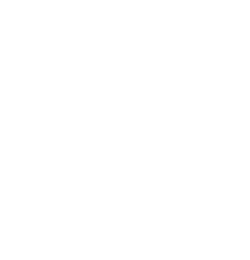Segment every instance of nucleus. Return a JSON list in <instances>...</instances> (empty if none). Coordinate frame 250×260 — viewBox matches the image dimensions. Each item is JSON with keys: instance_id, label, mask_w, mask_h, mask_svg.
Returning a JSON list of instances; mask_svg holds the SVG:
<instances>
[]
</instances>
